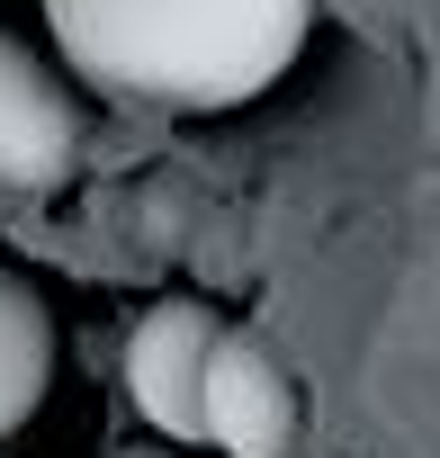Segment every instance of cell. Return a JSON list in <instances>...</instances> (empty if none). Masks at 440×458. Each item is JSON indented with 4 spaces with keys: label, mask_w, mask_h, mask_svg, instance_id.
I'll return each mask as SVG.
<instances>
[{
    "label": "cell",
    "mask_w": 440,
    "mask_h": 458,
    "mask_svg": "<svg viewBox=\"0 0 440 458\" xmlns=\"http://www.w3.org/2000/svg\"><path fill=\"white\" fill-rule=\"evenodd\" d=\"M198 440L234 458H297V386L252 333H207L198 360Z\"/></svg>",
    "instance_id": "7a4b0ae2"
},
{
    "label": "cell",
    "mask_w": 440,
    "mask_h": 458,
    "mask_svg": "<svg viewBox=\"0 0 440 458\" xmlns=\"http://www.w3.org/2000/svg\"><path fill=\"white\" fill-rule=\"evenodd\" d=\"M46 377H55V324L28 279L0 270V440L46 404Z\"/></svg>",
    "instance_id": "5b68a950"
},
{
    "label": "cell",
    "mask_w": 440,
    "mask_h": 458,
    "mask_svg": "<svg viewBox=\"0 0 440 458\" xmlns=\"http://www.w3.org/2000/svg\"><path fill=\"white\" fill-rule=\"evenodd\" d=\"M207 306L189 297H162L135 333H126V395L144 404L153 431L171 440H198V360H207Z\"/></svg>",
    "instance_id": "277c9868"
},
{
    "label": "cell",
    "mask_w": 440,
    "mask_h": 458,
    "mask_svg": "<svg viewBox=\"0 0 440 458\" xmlns=\"http://www.w3.org/2000/svg\"><path fill=\"white\" fill-rule=\"evenodd\" d=\"M135 458H144V449H135Z\"/></svg>",
    "instance_id": "8992f818"
},
{
    "label": "cell",
    "mask_w": 440,
    "mask_h": 458,
    "mask_svg": "<svg viewBox=\"0 0 440 458\" xmlns=\"http://www.w3.org/2000/svg\"><path fill=\"white\" fill-rule=\"evenodd\" d=\"M72 162H81V99L19 37H0V189H63Z\"/></svg>",
    "instance_id": "3957f363"
},
{
    "label": "cell",
    "mask_w": 440,
    "mask_h": 458,
    "mask_svg": "<svg viewBox=\"0 0 440 458\" xmlns=\"http://www.w3.org/2000/svg\"><path fill=\"white\" fill-rule=\"evenodd\" d=\"M46 28L108 99L234 108L297 64L315 0H46Z\"/></svg>",
    "instance_id": "6da1fadb"
}]
</instances>
